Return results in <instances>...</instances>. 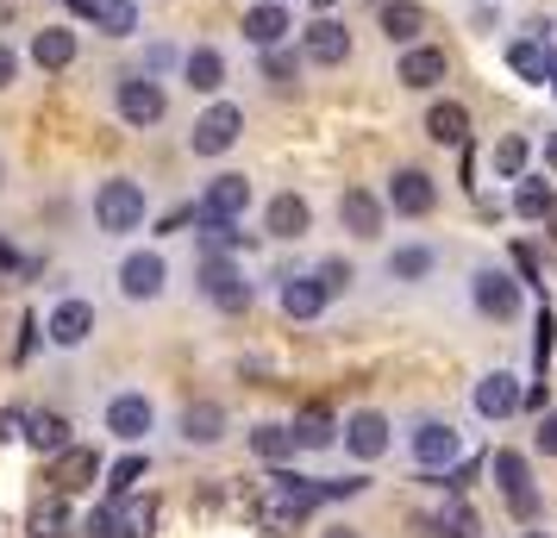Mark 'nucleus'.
<instances>
[{"instance_id": "1", "label": "nucleus", "mask_w": 557, "mask_h": 538, "mask_svg": "<svg viewBox=\"0 0 557 538\" xmlns=\"http://www.w3.org/2000/svg\"><path fill=\"white\" fill-rule=\"evenodd\" d=\"M320 501H326V483H313V476H301V470H288V463H282L270 483L251 488L245 513H251L257 533H295V520H307Z\"/></svg>"}, {"instance_id": "2", "label": "nucleus", "mask_w": 557, "mask_h": 538, "mask_svg": "<svg viewBox=\"0 0 557 538\" xmlns=\"http://www.w3.org/2000/svg\"><path fill=\"white\" fill-rule=\"evenodd\" d=\"M145 213H151V188L132 176H107L101 188H95V226L107 232V238H126V232L145 226Z\"/></svg>"}, {"instance_id": "3", "label": "nucleus", "mask_w": 557, "mask_h": 538, "mask_svg": "<svg viewBox=\"0 0 557 538\" xmlns=\"http://www.w3.org/2000/svg\"><path fill=\"white\" fill-rule=\"evenodd\" d=\"M470 308H476L482 320L507 326V320H520V308H527V283L507 276V270H495V263H476V270H470Z\"/></svg>"}, {"instance_id": "4", "label": "nucleus", "mask_w": 557, "mask_h": 538, "mask_svg": "<svg viewBox=\"0 0 557 538\" xmlns=\"http://www.w3.org/2000/svg\"><path fill=\"white\" fill-rule=\"evenodd\" d=\"M113 113H120L132 132H151V126H163L170 95H163V82H157L151 70H132V76L113 82Z\"/></svg>"}, {"instance_id": "5", "label": "nucleus", "mask_w": 557, "mask_h": 538, "mask_svg": "<svg viewBox=\"0 0 557 538\" xmlns=\"http://www.w3.org/2000/svg\"><path fill=\"white\" fill-rule=\"evenodd\" d=\"M195 288H201L207 308L220 313H245L257 301V288L245 283V263H232V257H201L195 263Z\"/></svg>"}, {"instance_id": "6", "label": "nucleus", "mask_w": 557, "mask_h": 538, "mask_svg": "<svg viewBox=\"0 0 557 538\" xmlns=\"http://www.w3.org/2000/svg\"><path fill=\"white\" fill-rule=\"evenodd\" d=\"M113 283H120V301H132V308L163 301V295H170V257L163 251H126L120 270H113Z\"/></svg>"}, {"instance_id": "7", "label": "nucleus", "mask_w": 557, "mask_h": 538, "mask_svg": "<svg viewBox=\"0 0 557 538\" xmlns=\"http://www.w3.org/2000/svg\"><path fill=\"white\" fill-rule=\"evenodd\" d=\"M488 476H495V488H502V501L513 520H527V526H539V488H532V463L520 458V451H495L488 458Z\"/></svg>"}, {"instance_id": "8", "label": "nucleus", "mask_w": 557, "mask_h": 538, "mask_svg": "<svg viewBox=\"0 0 557 538\" xmlns=\"http://www.w3.org/2000/svg\"><path fill=\"white\" fill-rule=\"evenodd\" d=\"M407 451H413V463H420L426 476H438V470H457V463H463V433H457L451 420H420V426L407 433Z\"/></svg>"}, {"instance_id": "9", "label": "nucleus", "mask_w": 557, "mask_h": 538, "mask_svg": "<svg viewBox=\"0 0 557 538\" xmlns=\"http://www.w3.org/2000/svg\"><path fill=\"white\" fill-rule=\"evenodd\" d=\"M107 433L120 438V445H145V438L157 433V401L145 395V388H120L113 401H107Z\"/></svg>"}, {"instance_id": "10", "label": "nucleus", "mask_w": 557, "mask_h": 538, "mask_svg": "<svg viewBox=\"0 0 557 538\" xmlns=\"http://www.w3.org/2000/svg\"><path fill=\"white\" fill-rule=\"evenodd\" d=\"M238 132H245V107L238 101H213L195 120V132H188V151L195 157H226L232 145H238Z\"/></svg>"}, {"instance_id": "11", "label": "nucleus", "mask_w": 557, "mask_h": 538, "mask_svg": "<svg viewBox=\"0 0 557 538\" xmlns=\"http://www.w3.org/2000/svg\"><path fill=\"white\" fill-rule=\"evenodd\" d=\"M345 451H351L357 463L388 458V451H395V426H388V413H376V408L345 413Z\"/></svg>"}, {"instance_id": "12", "label": "nucleus", "mask_w": 557, "mask_h": 538, "mask_svg": "<svg viewBox=\"0 0 557 538\" xmlns=\"http://www.w3.org/2000/svg\"><path fill=\"white\" fill-rule=\"evenodd\" d=\"M107 476V458L95 451V445H70V451H57L51 458V476L45 483L57 488V495H82V488H95Z\"/></svg>"}, {"instance_id": "13", "label": "nucleus", "mask_w": 557, "mask_h": 538, "mask_svg": "<svg viewBox=\"0 0 557 538\" xmlns=\"http://www.w3.org/2000/svg\"><path fill=\"white\" fill-rule=\"evenodd\" d=\"M470 408H476V420H513V413L527 408V388H520L513 370H488V376L470 388Z\"/></svg>"}, {"instance_id": "14", "label": "nucleus", "mask_w": 557, "mask_h": 538, "mask_svg": "<svg viewBox=\"0 0 557 538\" xmlns=\"http://www.w3.org/2000/svg\"><path fill=\"white\" fill-rule=\"evenodd\" d=\"M382 201H388V213H401V220H426L432 207H438V182L407 163V170L388 176V195H382Z\"/></svg>"}, {"instance_id": "15", "label": "nucleus", "mask_w": 557, "mask_h": 538, "mask_svg": "<svg viewBox=\"0 0 557 538\" xmlns=\"http://www.w3.org/2000/svg\"><path fill=\"white\" fill-rule=\"evenodd\" d=\"M45 338H51L57 351H82L88 338H95V301H82V295H63L45 320Z\"/></svg>"}, {"instance_id": "16", "label": "nucleus", "mask_w": 557, "mask_h": 538, "mask_svg": "<svg viewBox=\"0 0 557 538\" xmlns=\"http://www.w3.org/2000/svg\"><path fill=\"white\" fill-rule=\"evenodd\" d=\"M226 433H232V413L220 408V401H188V408L176 413V438L188 451H213Z\"/></svg>"}, {"instance_id": "17", "label": "nucleus", "mask_w": 557, "mask_h": 538, "mask_svg": "<svg viewBox=\"0 0 557 538\" xmlns=\"http://www.w3.org/2000/svg\"><path fill=\"white\" fill-rule=\"evenodd\" d=\"M245 207H251V176H213L201 188V201H195V226L201 220H245Z\"/></svg>"}, {"instance_id": "18", "label": "nucleus", "mask_w": 557, "mask_h": 538, "mask_svg": "<svg viewBox=\"0 0 557 538\" xmlns=\"http://www.w3.org/2000/svg\"><path fill=\"white\" fill-rule=\"evenodd\" d=\"M445 76H451V57H445V45H407L401 63H395V82H401V88H413V95L438 88Z\"/></svg>"}, {"instance_id": "19", "label": "nucleus", "mask_w": 557, "mask_h": 538, "mask_svg": "<svg viewBox=\"0 0 557 538\" xmlns=\"http://www.w3.org/2000/svg\"><path fill=\"white\" fill-rule=\"evenodd\" d=\"M276 308L288 313V320H320V313L332 308V288H326V276L313 270V276H282V288H276Z\"/></svg>"}, {"instance_id": "20", "label": "nucleus", "mask_w": 557, "mask_h": 538, "mask_svg": "<svg viewBox=\"0 0 557 538\" xmlns=\"http://www.w3.org/2000/svg\"><path fill=\"white\" fill-rule=\"evenodd\" d=\"M338 226L351 232V238H382V226H388V201L370 195V188H345V195H338Z\"/></svg>"}, {"instance_id": "21", "label": "nucleus", "mask_w": 557, "mask_h": 538, "mask_svg": "<svg viewBox=\"0 0 557 538\" xmlns=\"http://www.w3.org/2000/svg\"><path fill=\"white\" fill-rule=\"evenodd\" d=\"M301 57L307 63H320V70H338V63H351V32L320 13V20L301 32Z\"/></svg>"}, {"instance_id": "22", "label": "nucleus", "mask_w": 557, "mask_h": 538, "mask_svg": "<svg viewBox=\"0 0 557 538\" xmlns=\"http://www.w3.org/2000/svg\"><path fill=\"white\" fill-rule=\"evenodd\" d=\"M288 32H295V13H288L282 0H257V7H245V45L276 51V45H288Z\"/></svg>"}, {"instance_id": "23", "label": "nucleus", "mask_w": 557, "mask_h": 538, "mask_svg": "<svg viewBox=\"0 0 557 538\" xmlns=\"http://www.w3.org/2000/svg\"><path fill=\"white\" fill-rule=\"evenodd\" d=\"M507 70L520 82H532V88H545V82L557 76V45L552 38H513V45H507Z\"/></svg>"}, {"instance_id": "24", "label": "nucleus", "mask_w": 557, "mask_h": 538, "mask_svg": "<svg viewBox=\"0 0 557 538\" xmlns=\"http://www.w3.org/2000/svg\"><path fill=\"white\" fill-rule=\"evenodd\" d=\"M263 232L282 238V245H301L307 232H313V207H307V195H276V201L263 207Z\"/></svg>"}, {"instance_id": "25", "label": "nucleus", "mask_w": 557, "mask_h": 538, "mask_svg": "<svg viewBox=\"0 0 557 538\" xmlns=\"http://www.w3.org/2000/svg\"><path fill=\"white\" fill-rule=\"evenodd\" d=\"M182 82L207 95V101H220V88H226V57L213 51V45H195V51H182Z\"/></svg>"}, {"instance_id": "26", "label": "nucleus", "mask_w": 557, "mask_h": 538, "mask_svg": "<svg viewBox=\"0 0 557 538\" xmlns=\"http://www.w3.org/2000/svg\"><path fill=\"white\" fill-rule=\"evenodd\" d=\"M245 445H251V451L270 463V470H282V463L301 458V438H295V426H282V420H263V426H251V433H245Z\"/></svg>"}, {"instance_id": "27", "label": "nucleus", "mask_w": 557, "mask_h": 538, "mask_svg": "<svg viewBox=\"0 0 557 538\" xmlns=\"http://www.w3.org/2000/svg\"><path fill=\"white\" fill-rule=\"evenodd\" d=\"M382 38H388V45H420V32H426V7H420V0H382Z\"/></svg>"}, {"instance_id": "28", "label": "nucleus", "mask_w": 557, "mask_h": 538, "mask_svg": "<svg viewBox=\"0 0 557 538\" xmlns=\"http://www.w3.org/2000/svg\"><path fill=\"white\" fill-rule=\"evenodd\" d=\"M426 138H432V145L463 151V145H470V107H463V101H432L426 107Z\"/></svg>"}, {"instance_id": "29", "label": "nucleus", "mask_w": 557, "mask_h": 538, "mask_svg": "<svg viewBox=\"0 0 557 538\" xmlns=\"http://www.w3.org/2000/svg\"><path fill=\"white\" fill-rule=\"evenodd\" d=\"M288 426H295V438H301V451H326V445L345 438V420H332V408H320V401H307Z\"/></svg>"}, {"instance_id": "30", "label": "nucleus", "mask_w": 557, "mask_h": 538, "mask_svg": "<svg viewBox=\"0 0 557 538\" xmlns=\"http://www.w3.org/2000/svg\"><path fill=\"white\" fill-rule=\"evenodd\" d=\"M76 51H82V38L70 26H45V32H32V63H38V70H70V63H76Z\"/></svg>"}, {"instance_id": "31", "label": "nucleus", "mask_w": 557, "mask_h": 538, "mask_svg": "<svg viewBox=\"0 0 557 538\" xmlns=\"http://www.w3.org/2000/svg\"><path fill=\"white\" fill-rule=\"evenodd\" d=\"M157 495H126L113 501V538H157Z\"/></svg>"}, {"instance_id": "32", "label": "nucleus", "mask_w": 557, "mask_h": 538, "mask_svg": "<svg viewBox=\"0 0 557 538\" xmlns=\"http://www.w3.org/2000/svg\"><path fill=\"white\" fill-rule=\"evenodd\" d=\"M382 270H388V283H426L432 270H438V251L432 245H395Z\"/></svg>"}, {"instance_id": "33", "label": "nucleus", "mask_w": 557, "mask_h": 538, "mask_svg": "<svg viewBox=\"0 0 557 538\" xmlns=\"http://www.w3.org/2000/svg\"><path fill=\"white\" fill-rule=\"evenodd\" d=\"M527 163H532V138L527 132H502L495 151H488V170H495L502 182H520L527 176Z\"/></svg>"}, {"instance_id": "34", "label": "nucleus", "mask_w": 557, "mask_h": 538, "mask_svg": "<svg viewBox=\"0 0 557 538\" xmlns=\"http://www.w3.org/2000/svg\"><path fill=\"white\" fill-rule=\"evenodd\" d=\"M482 533V520H476V508L463 501V495H445V508L432 513V538H476Z\"/></svg>"}, {"instance_id": "35", "label": "nucleus", "mask_w": 557, "mask_h": 538, "mask_svg": "<svg viewBox=\"0 0 557 538\" xmlns=\"http://www.w3.org/2000/svg\"><path fill=\"white\" fill-rule=\"evenodd\" d=\"M26 445L38 451V458H57V451H70L76 438H70V420H63V413H32L26 420Z\"/></svg>"}, {"instance_id": "36", "label": "nucleus", "mask_w": 557, "mask_h": 538, "mask_svg": "<svg viewBox=\"0 0 557 538\" xmlns=\"http://www.w3.org/2000/svg\"><path fill=\"white\" fill-rule=\"evenodd\" d=\"M145 476H151V458L132 445L120 463H107V495H113V501H126V495H138V488H145Z\"/></svg>"}, {"instance_id": "37", "label": "nucleus", "mask_w": 557, "mask_h": 538, "mask_svg": "<svg viewBox=\"0 0 557 538\" xmlns=\"http://www.w3.org/2000/svg\"><path fill=\"white\" fill-rule=\"evenodd\" d=\"M557 207V188L545 176H520V188H513V213L520 220H532V226H545V213Z\"/></svg>"}, {"instance_id": "38", "label": "nucleus", "mask_w": 557, "mask_h": 538, "mask_svg": "<svg viewBox=\"0 0 557 538\" xmlns=\"http://www.w3.org/2000/svg\"><path fill=\"white\" fill-rule=\"evenodd\" d=\"M63 501H70V495H57L51 488V495L26 513V533L32 538H70V508H63Z\"/></svg>"}, {"instance_id": "39", "label": "nucleus", "mask_w": 557, "mask_h": 538, "mask_svg": "<svg viewBox=\"0 0 557 538\" xmlns=\"http://www.w3.org/2000/svg\"><path fill=\"white\" fill-rule=\"evenodd\" d=\"M245 220H201V257H232L251 245V232H238Z\"/></svg>"}, {"instance_id": "40", "label": "nucleus", "mask_w": 557, "mask_h": 538, "mask_svg": "<svg viewBox=\"0 0 557 538\" xmlns=\"http://www.w3.org/2000/svg\"><path fill=\"white\" fill-rule=\"evenodd\" d=\"M301 63H307V57H295L288 45H276V51H257V70H263V82H270V88H282V95L301 82Z\"/></svg>"}, {"instance_id": "41", "label": "nucleus", "mask_w": 557, "mask_h": 538, "mask_svg": "<svg viewBox=\"0 0 557 538\" xmlns=\"http://www.w3.org/2000/svg\"><path fill=\"white\" fill-rule=\"evenodd\" d=\"M552 351H557V320H552V308H539V320H532V370H539V383L552 370Z\"/></svg>"}, {"instance_id": "42", "label": "nucleus", "mask_w": 557, "mask_h": 538, "mask_svg": "<svg viewBox=\"0 0 557 538\" xmlns=\"http://www.w3.org/2000/svg\"><path fill=\"white\" fill-rule=\"evenodd\" d=\"M95 26H101L107 38H132V32H138V0H107Z\"/></svg>"}, {"instance_id": "43", "label": "nucleus", "mask_w": 557, "mask_h": 538, "mask_svg": "<svg viewBox=\"0 0 557 538\" xmlns=\"http://www.w3.org/2000/svg\"><path fill=\"white\" fill-rule=\"evenodd\" d=\"M320 276H326L332 295H345V288L357 283V263H345V257H326V263H320Z\"/></svg>"}, {"instance_id": "44", "label": "nucleus", "mask_w": 557, "mask_h": 538, "mask_svg": "<svg viewBox=\"0 0 557 538\" xmlns=\"http://www.w3.org/2000/svg\"><path fill=\"white\" fill-rule=\"evenodd\" d=\"M532 445H539L545 458H557V408H545V413H539V433H532Z\"/></svg>"}, {"instance_id": "45", "label": "nucleus", "mask_w": 557, "mask_h": 538, "mask_svg": "<svg viewBox=\"0 0 557 538\" xmlns=\"http://www.w3.org/2000/svg\"><path fill=\"white\" fill-rule=\"evenodd\" d=\"M26 408H0V445H13V438H26Z\"/></svg>"}, {"instance_id": "46", "label": "nucleus", "mask_w": 557, "mask_h": 538, "mask_svg": "<svg viewBox=\"0 0 557 538\" xmlns=\"http://www.w3.org/2000/svg\"><path fill=\"white\" fill-rule=\"evenodd\" d=\"M513 270H520L532 288H545V283H539V257H532V245H513Z\"/></svg>"}, {"instance_id": "47", "label": "nucleus", "mask_w": 557, "mask_h": 538, "mask_svg": "<svg viewBox=\"0 0 557 538\" xmlns=\"http://www.w3.org/2000/svg\"><path fill=\"white\" fill-rule=\"evenodd\" d=\"M470 26H476V32H502V7H476V13H470Z\"/></svg>"}, {"instance_id": "48", "label": "nucleus", "mask_w": 557, "mask_h": 538, "mask_svg": "<svg viewBox=\"0 0 557 538\" xmlns=\"http://www.w3.org/2000/svg\"><path fill=\"white\" fill-rule=\"evenodd\" d=\"M13 76H20V57H13V45H0V88H13Z\"/></svg>"}, {"instance_id": "49", "label": "nucleus", "mask_w": 557, "mask_h": 538, "mask_svg": "<svg viewBox=\"0 0 557 538\" xmlns=\"http://www.w3.org/2000/svg\"><path fill=\"white\" fill-rule=\"evenodd\" d=\"M63 7H70L76 20H101V7H107V0H63Z\"/></svg>"}, {"instance_id": "50", "label": "nucleus", "mask_w": 557, "mask_h": 538, "mask_svg": "<svg viewBox=\"0 0 557 538\" xmlns=\"http://www.w3.org/2000/svg\"><path fill=\"white\" fill-rule=\"evenodd\" d=\"M320 538H363V533H357V526H326Z\"/></svg>"}, {"instance_id": "51", "label": "nucleus", "mask_w": 557, "mask_h": 538, "mask_svg": "<svg viewBox=\"0 0 557 538\" xmlns=\"http://www.w3.org/2000/svg\"><path fill=\"white\" fill-rule=\"evenodd\" d=\"M545 163L557 170V132H545Z\"/></svg>"}, {"instance_id": "52", "label": "nucleus", "mask_w": 557, "mask_h": 538, "mask_svg": "<svg viewBox=\"0 0 557 538\" xmlns=\"http://www.w3.org/2000/svg\"><path fill=\"white\" fill-rule=\"evenodd\" d=\"M545 238H557V207H552V213H545Z\"/></svg>"}, {"instance_id": "53", "label": "nucleus", "mask_w": 557, "mask_h": 538, "mask_svg": "<svg viewBox=\"0 0 557 538\" xmlns=\"http://www.w3.org/2000/svg\"><path fill=\"white\" fill-rule=\"evenodd\" d=\"M520 538H552V533H545V526H527V533H520Z\"/></svg>"}, {"instance_id": "54", "label": "nucleus", "mask_w": 557, "mask_h": 538, "mask_svg": "<svg viewBox=\"0 0 557 538\" xmlns=\"http://www.w3.org/2000/svg\"><path fill=\"white\" fill-rule=\"evenodd\" d=\"M313 7H332V0H313Z\"/></svg>"}, {"instance_id": "55", "label": "nucleus", "mask_w": 557, "mask_h": 538, "mask_svg": "<svg viewBox=\"0 0 557 538\" xmlns=\"http://www.w3.org/2000/svg\"><path fill=\"white\" fill-rule=\"evenodd\" d=\"M552 95H557V76H552Z\"/></svg>"}, {"instance_id": "56", "label": "nucleus", "mask_w": 557, "mask_h": 538, "mask_svg": "<svg viewBox=\"0 0 557 538\" xmlns=\"http://www.w3.org/2000/svg\"><path fill=\"white\" fill-rule=\"evenodd\" d=\"M0 182H7V170H0Z\"/></svg>"}, {"instance_id": "57", "label": "nucleus", "mask_w": 557, "mask_h": 538, "mask_svg": "<svg viewBox=\"0 0 557 538\" xmlns=\"http://www.w3.org/2000/svg\"><path fill=\"white\" fill-rule=\"evenodd\" d=\"M282 7H288V0H282Z\"/></svg>"}]
</instances>
